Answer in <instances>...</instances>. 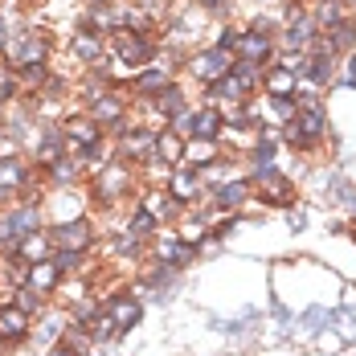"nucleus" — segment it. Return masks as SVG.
I'll return each instance as SVG.
<instances>
[{"mask_svg": "<svg viewBox=\"0 0 356 356\" xmlns=\"http://www.w3.org/2000/svg\"><path fill=\"white\" fill-rule=\"evenodd\" d=\"M262 86V74L242 66V62H234V70L221 74L217 82L205 86V103H213V107L229 111V107H250V99H254V90Z\"/></svg>", "mask_w": 356, "mask_h": 356, "instance_id": "obj_1", "label": "nucleus"}, {"mask_svg": "<svg viewBox=\"0 0 356 356\" xmlns=\"http://www.w3.org/2000/svg\"><path fill=\"white\" fill-rule=\"evenodd\" d=\"M131 193H136V164H127V160H111L107 168H99L90 177V201L95 205H119Z\"/></svg>", "mask_w": 356, "mask_h": 356, "instance_id": "obj_2", "label": "nucleus"}, {"mask_svg": "<svg viewBox=\"0 0 356 356\" xmlns=\"http://www.w3.org/2000/svg\"><path fill=\"white\" fill-rule=\"evenodd\" d=\"M49 62V37L33 29V25H21L17 33H8L4 45V70H21V66H45Z\"/></svg>", "mask_w": 356, "mask_h": 356, "instance_id": "obj_3", "label": "nucleus"}, {"mask_svg": "<svg viewBox=\"0 0 356 356\" xmlns=\"http://www.w3.org/2000/svg\"><path fill=\"white\" fill-rule=\"evenodd\" d=\"M168 127H172L184 143H188V140L217 143V140H221V131H225V111L213 107V103H205V107H197V111H184V115L172 119Z\"/></svg>", "mask_w": 356, "mask_h": 356, "instance_id": "obj_4", "label": "nucleus"}, {"mask_svg": "<svg viewBox=\"0 0 356 356\" xmlns=\"http://www.w3.org/2000/svg\"><path fill=\"white\" fill-rule=\"evenodd\" d=\"M107 58L111 62H119L123 70H147V62L156 58V41L147 33H131V29H123V33H111V45H107Z\"/></svg>", "mask_w": 356, "mask_h": 356, "instance_id": "obj_5", "label": "nucleus"}, {"mask_svg": "<svg viewBox=\"0 0 356 356\" xmlns=\"http://www.w3.org/2000/svg\"><path fill=\"white\" fill-rule=\"evenodd\" d=\"M275 58H279V41L266 33H254V29H242L238 37V45H234V62H242L250 70H270L275 66Z\"/></svg>", "mask_w": 356, "mask_h": 356, "instance_id": "obj_6", "label": "nucleus"}, {"mask_svg": "<svg viewBox=\"0 0 356 356\" xmlns=\"http://www.w3.org/2000/svg\"><path fill=\"white\" fill-rule=\"evenodd\" d=\"M254 188H262V193H254L262 205H275V209H291L295 201H299V193H295V180L283 177L279 172V164L275 168H266V172H254Z\"/></svg>", "mask_w": 356, "mask_h": 356, "instance_id": "obj_7", "label": "nucleus"}, {"mask_svg": "<svg viewBox=\"0 0 356 356\" xmlns=\"http://www.w3.org/2000/svg\"><path fill=\"white\" fill-rule=\"evenodd\" d=\"M99 312L115 320V327H119V336H127L131 327H140V323H143V299H140V295H131V291H123V286H119V291H111L107 299L99 303Z\"/></svg>", "mask_w": 356, "mask_h": 356, "instance_id": "obj_8", "label": "nucleus"}, {"mask_svg": "<svg viewBox=\"0 0 356 356\" xmlns=\"http://www.w3.org/2000/svg\"><path fill=\"white\" fill-rule=\"evenodd\" d=\"M205 197H209V205H213L217 213H238L242 205L254 201V180L250 177H225V180H217L213 188H205Z\"/></svg>", "mask_w": 356, "mask_h": 356, "instance_id": "obj_9", "label": "nucleus"}, {"mask_svg": "<svg viewBox=\"0 0 356 356\" xmlns=\"http://www.w3.org/2000/svg\"><path fill=\"white\" fill-rule=\"evenodd\" d=\"M54 250H74V254H86L95 246V225L90 217H74V221H62V225H45Z\"/></svg>", "mask_w": 356, "mask_h": 356, "instance_id": "obj_10", "label": "nucleus"}, {"mask_svg": "<svg viewBox=\"0 0 356 356\" xmlns=\"http://www.w3.org/2000/svg\"><path fill=\"white\" fill-rule=\"evenodd\" d=\"M70 54L86 66V70H107V41H103V33H95L86 21L74 29V37H70Z\"/></svg>", "mask_w": 356, "mask_h": 356, "instance_id": "obj_11", "label": "nucleus"}, {"mask_svg": "<svg viewBox=\"0 0 356 356\" xmlns=\"http://www.w3.org/2000/svg\"><path fill=\"white\" fill-rule=\"evenodd\" d=\"M86 115H90V119H95L107 136H115V131L123 127V119H127V99H123V86L115 82L107 95H99V99L86 107Z\"/></svg>", "mask_w": 356, "mask_h": 356, "instance_id": "obj_12", "label": "nucleus"}, {"mask_svg": "<svg viewBox=\"0 0 356 356\" xmlns=\"http://www.w3.org/2000/svg\"><path fill=\"white\" fill-rule=\"evenodd\" d=\"M184 70L193 74L201 86H209V82H217L221 74L234 70V54H225V49H213V45H205V49H197L188 62H184Z\"/></svg>", "mask_w": 356, "mask_h": 356, "instance_id": "obj_13", "label": "nucleus"}, {"mask_svg": "<svg viewBox=\"0 0 356 356\" xmlns=\"http://www.w3.org/2000/svg\"><path fill=\"white\" fill-rule=\"evenodd\" d=\"M62 156H70V143H66L62 123H45V127H41V140H37V147H33V168L45 172V168L58 164Z\"/></svg>", "mask_w": 356, "mask_h": 356, "instance_id": "obj_14", "label": "nucleus"}, {"mask_svg": "<svg viewBox=\"0 0 356 356\" xmlns=\"http://www.w3.org/2000/svg\"><path fill=\"white\" fill-rule=\"evenodd\" d=\"M201 254H197V246L193 242H184V238H177V234H164V238H156V262L160 266H168V270H188L193 262H197Z\"/></svg>", "mask_w": 356, "mask_h": 356, "instance_id": "obj_15", "label": "nucleus"}, {"mask_svg": "<svg viewBox=\"0 0 356 356\" xmlns=\"http://www.w3.org/2000/svg\"><path fill=\"white\" fill-rule=\"evenodd\" d=\"M164 188H168V197L177 201L180 209H188V205H197L205 197V180L197 172H188V168H172L168 180H164Z\"/></svg>", "mask_w": 356, "mask_h": 356, "instance_id": "obj_16", "label": "nucleus"}, {"mask_svg": "<svg viewBox=\"0 0 356 356\" xmlns=\"http://www.w3.org/2000/svg\"><path fill=\"white\" fill-rule=\"evenodd\" d=\"M177 270H168V266H160V262H152V270L143 275V283H140V291H147V299L152 303H172L177 299Z\"/></svg>", "mask_w": 356, "mask_h": 356, "instance_id": "obj_17", "label": "nucleus"}, {"mask_svg": "<svg viewBox=\"0 0 356 356\" xmlns=\"http://www.w3.org/2000/svg\"><path fill=\"white\" fill-rule=\"evenodd\" d=\"M62 131H66V143H70V156L74 152H82V147H90V143H99V140H107V131L82 111V115H70L66 123H62Z\"/></svg>", "mask_w": 356, "mask_h": 356, "instance_id": "obj_18", "label": "nucleus"}, {"mask_svg": "<svg viewBox=\"0 0 356 356\" xmlns=\"http://www.w3.org/2000/svg\"><path fill=\"white\" fill-rule=\"evenodd\" d=\"M323 201L327 205H336V209H344V213L356 217V184L340 168H332V172H323Z\"/></svg>", "mask_w": 356, "mask_h": 356, "instance_id": "obj_19", "label": "nucleus"}, {"mask_svg": "<svg viewBox=\"0 0 356 356\" xmlns=\"http://www.w3.org/2000/svg\"><path fill=\"white\" fill-rule=\"evenodd\" d=\"M29 184H33V168H29L25 156H17V152L0 156V188H4V193H21V188H29Z\"/></svg>", "mask_w": 356, "mask_h": 356, "instance_id": "obj_20", "label": "nucleus"}, {"mask_svg": "<svg viewBox=\"0 0 356 356\" xmlns=\"http://www.w3.org/2000/svg\"><path fill=\"white\" fill-rule=\"evenodd\" d=\"M29 332H33V320L17 303H0V344H21L29 340Z\"/></svg>", "mask_w": 356, "mask_h": 356, "instance_id": "obj_21", "label": "nucleus"}, {"mask_svg": "<svg viewBox=\"0 0 356 356\" xmlns=\"http://www.w3.org/2000/svg\"><path fill=\"white\" fill-rule=\"evenodd\" d=\"M275 156H279V131L262 123V131H258V140H254V147H250V156H246L250 160V177L275 168Z\"/></svg>", "mask_w": 356, "mask_h": 356, "instance_id": "obj_22", "label": "nucleus"}, {"mask_svg": "<svg viewBox=\"0 0 356 356\" xmlns=\"http://www.w3.org/2000/svg\"><path fill=\"white\" fill-rule=\"evenodd\" d=\"M295 332H299L303 340H320L323 332H332V307H323V303L303 307V312L295 316Z\"/></svg>", "mask_w": 356, "mask_h": 356, "instance_id": "obj_23", "label": "nucleus"}, {"mask_svg": "<svg viewBox=\"0 0 356 356\" xmlns=\"http://www.w3.org/2000/svg\"><path fill=\"white\" fill-rule=\"evenodd\" d=\"M152 111H156V119L168 127L172 119H180L184 111H188V99H184V90H180V82H168L156 99H152Z\"/></svg>", "mask_w": 356, "mask_h": 356, "instance_id": "obj_24", "label": "nucleus"}, {"mask_svg": "<svg viewBox=\"0 0 356 356\" xmlns=\"http://www.w3.org/2000/svg\"><path fill=\"white\" fill-rule=\"evenodd\" d=\"M140 205H143L152 217H156L160 225H164V221H177V217L184 213L177 201L168 197V188H143V193H140Z\"/></svg>", "mask_w": 356, "mask_h": 356, "instance_id": "obj_25", "label": "nucleus"}, {"mask_svg": "<svg viewBox=\"0 0 356 356\" xmlns=\"http://www.w3.org/2000/svg\"><path fill=\"white\" fill-rule=\"evenodd\" d=\"M172 82V74L164 70V66H147V70H140L136 78H131V95L136 99H143V103H152L164 86Z\"/></svg>", "mask_w": 356, "mask_h": 356, "instance_id": "obj_26", "label": "nucleus"}, {"mask_svg": "<svg viewBox=\"0 0 356 356\" xmlns=\"http://www.w3.org/2000/svg\"><path fill=\"white\" fill-rule=\"evenodd\" d=\"M217 160H221V156H217V143L188 140V143H184V160H180V168H188V172H197V177H201V172H209V168H213Z\"/></svg>", "mask_w": 356, "mask_h": 356, "instance_id": "obj_27", "label": "nucleus"}, {"mask_svg": "<svg viewBox=\"0 0 356 356\" xmlns=\"http://www.w3.org/2000/svg\"><path fill=\"white\" fill-rule=\"evenodd\" d=\"M152 160H160L164 168H180V160H184V140H180L172 127L156 131V147H152Z\"/></svg>", "mask_w": 356, "mask_h": 356, "instance_id": "obj_28", "label": "nucleus"}, {"mask_svg": "<svg viewBox=\"0 0 356 356\" xmlns=\"http://www.w3.org/2000/svg\"><path fill=\"white\" fill-rule=\"evenodd\" d=\"M25 286H29V291H37L41 299H49V295L62 286V275H58V270H54V262L45 258V262H33V266L25 270Z\"/></svg>", "mask_w": 356, "mask_h": 356, "instance_id": "obj_29", "label": "nucleus"}, {"mask_svg": "<svg viewBox=\"0 0 356 356\" xmlns=\"http://www.w3.org/2000/svg\"><path fill=\"white\" fill-rule=\"evenodd\" d=\"M258 323H266V316L258 312V307H246L242 316H234V320H213L217 332H225V336H234V340H246L258 332Z\"/></svg>", "mask_w": 356, "mask_h": 356, "instance_id": "obj_30", "label": "nucleus"}, {"mask_svg": "<svg viewBox=\"0 0 356 356\" xmlns=\"http://www.w3.org/2000/svg\"><path fill=\"white\" fill-rule=\"evenodd\" d=\"M295 127H299L312 143H323V140H327V107L295 111Z\"/></svg>", "mask_w": 356, "mask_h": 356, "instance_id": "obj_31", "label": "nucleus"}, {"mask_svg": "<svg viewBox=\"0 0 356 356\" xmlns=\"http://www.w3.org/2000/svg\"><path fill=\"white\" fill-rule=\"evenodd\" d=\"M66 327H70V316H66V312H45V316L37 320V327L29 332V336H33L37 344H58Z\"/></svg>", "mask_w": 356, "mask_h": 356, "instance_id": "obj_32", "label": "nucleus"}, {"mask_svg": "<svg viewBox=\"0 0 356 356\" xmlns=\"http://www.w3.org/2000/svg\"><path fill=\"white\" fill-rule=\"evenodd\" d=\"M336 58L332 54H312V66H307V82L303 86H316V90H323V86H332L336 82Z\"/></svg>", "mask_w": 356, "mask_h": 356, "instance_id": "obj_33", "label": "nucleus"}, {"mask_svg": "<svg viewBox=\"0 0 356 356\" xmlns=\"http://www.w3.org/2000/svg\"><path fill=\"white\" fill-rule=\"evenodd\" d=\"M332 332L344 344H356V299H344L340 307H332Z\"/></svg>", "mask_w": 356, "mask_h": 356, "instance_id": "obj_34", "label": "nucleus"}, {"mask_svg": "<svg viewBox=\"0 0 356 356\" xmlns=\"http://www.w3.org/2000/svg\"><path fill=\"white\" fill-rule=\"evenodd\" d=\"M262 90H266V95H295V90H299V78L286 70V66L275 62L270 70H262Z\"/></svg>", "mask_w": 356, "mask_h": 356, "instance_id": "obj_35", "label": "nucleus"}, {"mask_svg": "<svg viewBox=\"0 0 356 356\" xmlns=\"http://www.w3.org/2000/svg\"><path fill=\"white\" fill-rule=\"evenodd\" d=\"M123 229H127L131 238H140V242H147V238H156V234H160V221H156V217L147 213L143 205H136V209H131V217H127V225H123Z\"/></svg>", "mask_w": 356, "mask_h": 356, "instance_id": "obj_36", "label": "nucleus"}, {"mask_svg": "<svg viewBox=\"0 0 356 356\" xmlns=\"http://www.w3.org/2000/svg\"><path fill=\"white\" fill-rule=\"evenodd\" d=\"M270 320H275V327H279V340H291V336H295V312L283 307L279 295H270Z\"/></svg>", "mask_w": 356, "mask_h": 356, "instance_id": "obj_37", "label": "nucleus"}, {"mask_svg": "<svg viewBox=\"0 0 356 356\" xmlns=\"http://www.w3.org/2000/svg\"><path fill=\"white\" fill-rule=\"evenodd\" d=\"M45 177L54 180V184H74V180L82 177V164H78L74 156H62L58 164H49V168H45Z\"/></svg>", "mask_w": 356, "mask_h": 356, "instance_id": "obj_38", "label": "nucleus"}, {"mask_svg": "<svg viewBox=\"0 0 356 356\" xmlns=\"http://www.w3.org/2000/svg\"><path fill=\"white\" fill-rule=\"evenodd\" d=\"M82 258H86V254H74V250H54V254H49V262H54V270H58L62 279H70V275H78V270L86 266Z\"/></svg>", "mask_w": 356, "mask_h": 356, "instance_id": "obj_39", "label": "nucleus"}, {"mask_svg": "<svg viewBox=\"0 0 356 356\" xmlns=\"http://www.w3.org/2000/svg\"><path fill=\"white\" fill-rule=\"evenodd\" d=\"M143 246H147V242H140V238H131V234H127V229H119V234H115V258H131V262H136V258H140L143 254Z\"/></svg>", "mask_w": 356, "mask_h": 356, "instance_id": "obj_40", "label": "nucleus"}, {"mask_svg": "<svg viewBox=\"0 0 356 356\" xmlns=\"http://www.w3.org/2000/svg\"><path fill=\"white\" fill-rule=\"evenodd\" d=\"M266 107L275 111V119H295V95H266Z\"/></svg>", "mask_w": 356, "mask_h": 356, "instance_id": "obj_41", "label": "nucleus"}, {"mask_svg": "<svg viewBox=\"0 0 356 356\" xmlns=\"http://www.w3.org/2000/svg\"><path fill=\"white\" fill-rule=\"evenodd\" d=\"M238 37H242V29H238V25H225V29L217 33L213 49H225V54H234V45H238Z\"/></svg>", "mask_w": 356, "mask_h": 356, "instance_id": "obj_42", "label": "nucleus"}, {"mask_svg": "<svg viewBox=\"0 0 356 356\" xmlns=\"http://www.w3.org/2000/svg\"><path fill=\"white\" fill-rule=\"evenodd\" d=\"M286 225H291L295 234H303V229H307V209H303V205H291V209H286Z\"/></svg>", "mask_w": 356, "mask_h": 356, "instance_id": "obj_43", "label": "nucleus"}, {"mask_svg": "<svg viewBox=\"0 0 356 356\" xmlns=\"http://www.w3.org/2000/svg\"><path fill=\"white\" fill-rule=\"evenodd\" d=\"M188 4H201V8H209L213 17H225V13L234 8V0H188Z\"/></svg>", "mask_w": 356, "mask_h": 356, "instance_id": "obj_44", "label": "nucleus"}, {"mask_svg": "<svg viewBox=\"0 0 356 356\" xmlns=\"http://www.w3.org/2000/svg\"><path fill=\"white\" fill-rule=\"evenodd\" d=\"M344 66H348V70H344V78H336V82H340V86H353V90H356V49L348 54V62H344Z\"/></svg>", "mask_w": 356, "mask_h": 356, "instance_id": "obj_45", "label": "nucleus"}, {"mask_svg": "<svg viewBox=\"0 0 356 356\" xmlns=\"http://www.w3.org/2000/svg\"><path fill=\"white\" fill-rule=\"evenodd\" d=\"M45 356H82V353H74L70 344H62V340H58V344H49V353Z\"/></svg>", "mask_w": 356, "mask_h": 356, "instance_id": "obj_46", "label": "nucleus"}, {"mask_svg": "<svg viewBox=\"0 0 356 356\" xmlns=\"http://www.w3.org/2000/svg\"><path fill=\"white\" fill-rule=\"evenodd\" d=\"M4 45H8V21H4V13H0V54H4Z\"/></svg>", "mask_w": 356, "mask_h": 356, "instance_id": "obj_47", "label": "nucleus"}, {"mask_svg": "<svg viewBox=\"0 0 356 356\" xmlns=\"http://www.w3.org/2000/svg\"><path fill=\"white\" fill-rule=\"evenodd\" d=\"M336 4H340V8H344L348 17H356V0H336Z\"/></svg>", "mask_w": 356, "mask_h": 356, "instance_id": "obj_48", "label": "nucleus"}, {"mask_svg": "<svg viewBox=\"0 0 356 356\" xmlns=\"http://www.w3.org/2000/svg\"><path fill=\"white\" fill-rule=\"evenodd\" d=\"M103 4H115V0H86V8H103Z\"/></svg>", "mask_w": 356, "mask_h": 356, "instance_id": "obj_49", "label": "nucleus"}, {"mask_svg": "<svg viewBox=\"0 0 356 356\" xmlns=\"http://www.w3.org/2000/svg\"><path fill=\"white\" fill-rule=\"evenodd\" d=\"M82 356H107V353H103V348H86Z\"/></svg>", "mask_w": 356, "mask_h": 356, "instance_id": "obj_50", "label": "nucleus"}, {"mask_svg": "<svg viewBox=\"0 0 356 356\" xmlns=\"http://www.w3.org/2000/svg\"><path fill=\"white\" fill-rule=\"evenodd\" d=\"M4 143H8V140H4V131H0V156H4Z\"/></svg>", "mask_w": 356, "mask_h": 356, "instance_id": "obj_51", "label": "nucleus"}, {"mask_svg": "<svg viewBox=\"0 0 356 356\" xmlns=\"http://www.w3.org/2000/svg\"><path fill=\"white\" fill-rule=\"evenodd\" d=\"M258 4H279V0H258Z\"/></svg>", "mask_w": 356, "mask_h": 356, "instance_id": "obj_52", "label": "nucleus"}, {"mask_svg": "<svg viewBox=\"0 0 356 356\" xmlns=\"http://www.w3.org/2000/svg\"><path fill=\"white\" fill-rule=\"evenodd\" d=\"M353 356H356V353H353Z\"/></svg>", "mask_w": 356, "mask_h": 356, "instance_id": "obj_53", "label": "nucleus"}]
</instances>
